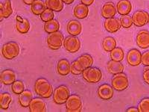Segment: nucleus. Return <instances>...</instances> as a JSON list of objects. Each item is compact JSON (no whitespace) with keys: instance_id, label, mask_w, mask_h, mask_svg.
<instances>
[{"instance_id":"obj_1","label":"nucleus","mask_w":149,"mask_h":112,"mask_svg":"<svg viewBox=\"0 0 149 112\" xmlns=\"http://www.w3.org/2000/svg\"><path fill=\"white\" fill-rule=\"evenodd\" d=\"M93 64V58L88 54L81 55L78 59L74 61L71 64V73L74 75H80L84 70L91 67Z\"/></svg>"},{"instance_id":"obj_2","label":"nucleus","mask_w":149,"mask_h":112,"mask_svg":"<svg viewBox=\"0 0 149 112\" xmlns=\"http://www.w3.org/2000/svg\"><path fill=\"white\" fill-rule=\"evenodd\" d=\"M34 90L37 95L42 98L48 99L53 94L52 86L48 82V80L43 78H40L36 81Z\"/></svg>"},{"instance_id":"obj_3","label":"nucleus","mask_w":149,"mask_h":112,"mask_svg":"<svg viewBox=\"0 0 149 112\" xmlns=\"http://www.w3.org/2000/svg\"><path fill=\"white\" fill-rule=\"evenodd\" d=\"M20 52V48L17 43L14 41L6 43L2 48V54L5 58L12 60L19 55Z\"/></svg>"},{"instance_id":"obj_4","label":"nucleus","mask_w":149,"mask_h":112,"mask_svg":"<svg viewBox=\"0 0 149 112\" xmlns=\"http://www.w3.org/2000/svg\"><path fill=\"white\" fill-rule=\"evenodd\" d=\"M83 78L87 82L91 84H96L101 81L102 78V73L99 69L96 67H89L84 70Z\"/></svg>"},{"instance_id":"obj_5","label":"nucleus","mask_w":149,"mask_h":112,"mask_svg":"<svg viewBox=\"0 0 149 112\" xmlns=\"http://www.w3.org/2000/svg\"><path fill=\"white\" fill-rule=\"evenodd\" d=\"M70 96V89L65 85H61L54 90L53 100L56 104H58V105L64 104L66 102Z\"/></svg>"},{"instance_id":"obj_6","label":"nucleus","mask_w":149,"mask_h":112,"mask_svg":"<svg viewBox=\"0 0 149 112\" xmlns=\"http://www.w3.org/2000/svg\"><path fill=\"white\" fill-rule=\"evenodd\" d=\"M46 41H47L48 46L50 49L53 50H57L63 46L64 37H63V34L58 31V32L49 34L46 39Z\"/></svg>"},{"instance_id":"obj_7","label":"nucleus","mask_w":149,"mask_h":112,"mask_svg":"<svg viewBox=\"0 0 149 112\" xmlns=\"http://www.w3.org/2000/svg\"><path fill=\"white\" fill-rule=\"evenodd\" d=\"M129 85L128 78L125 73H121L115 75L112 79V86L118 91H122L127 88Z\"/></svg>"},{"instance_id":"obj_8","label":"nucleus","mask_w":149,"mask_h":112,"mask_svg":"<svg viewBox=\"0 0 149 112\" xmlns=\"http://www.w3.org/2000/svg\"><path fill=\"white\" fill-rule=\"evenodd\" d=\"M66 111L69 112H80L82 110L81 99L78 95H70L66 102Z\"/></svg>"},{"instance_id":"obj_9","label":"nucleus","mask_w":149,"mask_h":112,"mask_svg":"<svg viewBox=\"0 0 149 112\" xmlns=\"http://www.w3.org/2000/svg\"><path fill=\"white\" fill-rule=\"evenodd\" d=\"M63 46L66 51L70 53L78 52L81 48V42L76 36H69L63 41Z\"/></svg>"},{"instance_id":"obj_10","label":"nucleus","mask_w":149,"mask_h":112,"mask_svg":"<svg viewBox=\"0 0 149 112\" xmlns=\"http://www.w3.org/2000/svg\"><path fill=\"white\" fill-rule=\"evenodd\" d=\"M148 13L146 11H143V10H137L132 16L133 23L138 27H142V26L148 24Z\"/></svg>"},{"instance_id":"obj_11","label":"nucleus","mask_w":149,"mask_h":112,"mask_svg":"<svg viewBox=\"0 0 149 112\" xmlns=\"http://www.w3.org/2000/svg\"><path fill=\"white\" fill-rule=\"evenodd\" d=\"M127 61L130 66H139L142 63V53L138 49H131L127 54Z\"/></svg>"},{"instance_id":"obj_12","label":"nucleus","mask_w":149,"mask_h":112,"mask_svg":"<svg viewBox=\"0 0 149 112\" xmlns=\"http://www.w3.org/2000/svg\"><path fill=\"white\" fill-rule=\"evenodd\" d=\"M97 93L99 98L104 100H108L113 98L114 94L113 88L107 84H104L98 88Z\"/></svg>"},{"instance_id":"obj_13","label":"nucleus","mask_w":149,"mask_h":112,"mask_svg":"<svg viewBox=\"0 0 149 112\" xmlns=\"http://www.w3.org/2000/svg\"><path fill=\"white\" fill-rule=\"evenodd\" d=\"M104 26L108 32L114 33L118 32L121 29L122 25L119 20L111 17V18H107L105 20L104 22Z\"/></svg>"},{"instance_id":"obj_14","label":"nucleus","mask_w":149,"mask_h":112,"mask_svg":"<svg viewBox=\"0 0 149 112\" xmlns=\"http://www.w3.org/2000/svg\"><path fill=\"white\" fill-rule=\"evenodd\" d=\"M136 43L142 49L149 48V32L147 30H141L136 36Z\"/></svg>"},{"instance_id":"obj_15","label":"nucleus","mask_w":149,"mask_h":112,"mask_svg":"<svg viewBox=\"0 0 149 112\" xmlns=\"http://www.w3.org/2000/svg\"><path fill=\"white\" fill-rule=\"evenodd\" d=\"M31 112H45L46 111V105L40 98L32 99L29 105Z\"/></svg>"},{"instance_id":"obj_16","label":"nucleus","mask_w":149,"mask_h":112,"mask_svg":"<svg viewBox=\"0 0 149 112\" xmlns=\"http://www.w3.org/2000/svg\"><path fill=\"white\" fill-rule=\"evenodd\" d=\"M16 28L17 30L21 34H26L30 29V23L27 19L23 18L20 16L16 17Z\"/></svg>"},{"instance_id":"obj_17","label":"nucleus","mask_w":149,"mask_h":112,"mask_svg":"<svg viewBox=\"0 0 149 112\" xmlns=\"http://www.w3.org/2000/svg\"><path fill=\"white\" fill-rule=\"evenodd\" d=\"M116 6L113 2H107L103 5L102 8V15L104 18H111L116 14Z\"/></svg>"},{"instance_id":"obj_18","label":"nucleus","mask_w":149,"mask_h":112,"mask_svg":"<svg viewBox=\"0 0 149 112\" xmlns=\"http://www.w3.org/2000/svg\"><path fill=\"white\" fill-rule=\"evenodd\" d=\"M117 12L122 16L127 15L132 10V4L128 0H120L116 5Z\"/></svg>"},{"instance_id":"obj_19","label":"nucleus","mask_w":149,"mask_h":112,"mask_svg":"<svg viewBox=\"0 0 149 112\" xmlns=\"http://www.w3.org/2000/svg\"><path fill=\"white\" fill-rule=\"evenodd\" d=\"M0 79L2 84L5 85H12L15 82L16 74L13 70H5L1 73Z\"/></svg>"},{"instance_id":"obj_20","label":"nucleus","mask_w":149,"mask_h":112,"mask_svg":"<svg viewBox=\"0 0 149 112\" xmlns=\"http://www.w3.org/2000/svg\"><path fill=\"white\" fill-rule=\"evenodd\" d=\"M82 26L81 22L78 20H73L67 23V32L72 36H78L81 34Z\"/></svg>"},{"instance_id":"obj_21","label":"nucleus","mask_w":149,"mask_h":112,"mask_svg":"<svg viewBox=\"0 0 149 112\" xmlns=\"http://www.w3.org/2000/svg\"><path fill=\"white\" fill-rule=\"evenodd\" d=\"M57 72L61 76H67L71 73V65L66 59H61L57 65Z\"/></svg>"},{"instance_id":"obj_22","label":"nucleus","mask_w":149,"mask_h":112,"mask_svg":"<svg viewBox=\"0 0 149 112\" xmlns=\"http://www.w3.org/2000/svg\"><path fill=\"white\" fill-rule=\"evenodd\" d=\"M107 70L113 75H116L124 71V65L119 61H115L111 60L107 63Z\"/></svg>"},{"instance_id":"obj_23","label":"nucleus","mask_w":149,"mask_h":112,"mask_svg":"<svg viewBox=\"0 0 149 112\" xmlns=\"http://www.w3.org/2000/svg\"><path fill=\"white\" fill-rule=\"evenodd\" d=\"M32 93L30 90H24L19 96V102L22 107L28 108L32 100Z\"/></svg>"},{"instance_id":"obj_24","label":"nucleus","mask_w":149,"mask_h":112,"mask_svg":"<svg viewBox=\"0 0 149 112\" xmlns=\"http://www.w3.org/2000/svg\"><path fill=\"white\" fill-rule=\"evenodd\" d=\"M74 15L78 19H85L89 14L88 6L84 4H78L74 8Z\"/></svg>"},{"instance_id":"obj_25","label":"nucleus","mask_w":149,"mask_h":112,"mask_svg":"<svg viewBox=\"0 0 149 112\" xmlns=\"http://www.w3.org/2000/svg\"><path fill=\"white\" fill-rule=\"evenodd\" d=\"M0 8H1V20H2V19L4 18H8L13 14V9L10 0H5L3 3H1Z\"/></svg>"},{"instance_id":"obj_26","label":"nucleus","mask_w":149,"mask_h":112,"mask_svg":"<svg viewBox=\"0 0 149 112\" xmlns=\"http://www.w3.org/2000/svg\"><path fill=\"white\" fill-rule=\"evenodd\" d=\"M47 8L46 3L42 0H36L35 2L31 5V10L35 15H40L42 12Z\"/></svg>"},{"instance_id":"obj_27","label":"nucleus","mask_w":149,"mask_h":112,"mask_svg":"<svg viewBox=\"0 0 149 112\" xmlns=\"http://www.w3.org/2000/svg\"><path fill=\"white\" fill-rule=\"evenodd\" d=\"M46 5L53 11L60 12L63 8V2L62 0H46Z\"/></svg>"},{"instance_id":"obj_28","label":"nucleus","mask_w":149,"mask_h":112,"mask_svg":"<svg viewBox=\"0 0 149 112\" xmlns=\"http://www.w3.org/2000/svg\"><path fill=\"white\" fill-rule=\"evenodd\" d=\"M60 29V24L58 20H56L54 19L50 21L45 22L44 24V30L46 33L52 34V33L58 32Z\"/></svg>"},{"instance_id":"obj_29","label":"nucleus","mask_w":149,"mask_h":112,"mask_svg":"<svg viewBox=\"0 0 149 112\" xmlns=\"http://www.w3.org/2000/svg\"><path fill=\"white\" fill-rule=\"evenodd\" d=\"M102 46L106 52H111L116 47V41L112 37H107L102 41Z\"/></svg>"},{"instance_id":"obj_30","label":"nucleus","mask_w":149,"mask_h":112,"mask_svg":"<svg viewBox=\"0 0 149 112\" xmlns=\"http://www.w3.org/2000/svg\"><path fill=\"white\" fill-rule=\"evenodd\" d=\"M124 57H125V53L123 49L120 47H116L110 52V58L115 61L121 62L124 59Z\"/></svg>"},{"instance_id":"obj_31","label":"nucleus","mask_w":149,"mask_h":112,"mask_svg":"<svg viewBox=\"0 0 149 112\" xmlns=\"http://www.w3.org/2000/svg\"><path fill=\"white\" fill-rule=\"evenodd\" d=\"M11 101V96L8 93H1V95H0V108L2 109H8Z\"/></svg>"},{"instance_id":"obj_32","label":"nucleus","mask_w":149,"mask_h":112,"mask_svg":"<svg viewBox=\"0 0 149 112\" xmlns=\"http://www.w3.org/2000/svg\"><path fill=\"white\" fill-rule=\"evenodd\" d=\"M11 90L15 94L19 95L25 90V85L22 81H15L11 85Z\"/></svg>"},{"instance_id":"obj_33","label":"nucleus","mask_w":149,"mask_h":112,"mask_svg":"<svg viewBox=\"0 0 149 112\" xmlns=\"http://www.w3.org/2000/svg\"><path fill=\"white\" fill-rule=\"evenodd\" d=\"M54 11L49 8H46V10L40 14V19L42 20V21H43V22H45L52 20L54 19Z\"/></svg>"},{"instance_id":"obj_34","label":"nucleus","mask_w":149,"mask_h":112,"mask_svg":"<svg viewBox=\"0 0 149 112\" xmlns=\"http://www.w3.org/2000/svg\"><path fill=\"white\" fill-rule=\"evenodd\" d=\"M120 22L123 28H125V29H129V28L131 27L133 24H134L133 23L132 17L127 15L122 16L120 18Z\"/></svg>"},{"instance_id":"obj_35","label":"nucleus","mask_w":149,"mask_h":112,"mask_svg":"<svg viewBox=\"0 0 149 112\" xmlns=\"http://www.w3.org/2000/svg\"><path fill=\"white\" fill-rule=\"evenodd\" d=\"M138 110L139 112H149V98H145L139 103Z\"/></svg>"},{"instance_id":"obj_36","label":"nucleus","mask_w":149,"mask_h":112,"mask_svg":"<svg viewBox=\"0 0 149 112\" xmlns=\"http://www.w3.org/2000/svg\"><path fill=\"white\" fill-rule=\"evenodd\" d=\"M142 64L144 66H149V51L142 54Z\"/></svg>"},{"instance_id":"obj_37","label":"nucleus","mask_w":149,"mask_h":112,"mask_svg":"<svg viewBox=\"0 0 149 112\" xmlns=\"http://www.w3.org/2000/svg\"><path fill=\"white\" fill-rule=\"evenodd\" d=\"M143 80L146 84L149 85V66H147L143 72Z\"/></svg>"},{"instance_id":"obj_38","label":"nucleus","mask_w":149,"mask_h":112,"mask_svg":"<svg viewBox=\"0 0 149 112\" xmlns=\"http://www.w3.org/2000/svg\"><path fill=\"white\" fill-rule=\"evenodd\" d=\"M81 2L82 4L86 5V6H90L93 3L94 0H81Z\"/></svg>"},{"instance_id":"obj_39","label":"nucleus","mask_w":149,"mask_h":112,"mask_svg":"<svg viewBox=\"0 0 149 112\" xmlns=\"http://www.w3.org/2000/svg\"><path fill=\"white\" fill-rule=\"evenodd\" d=\"M36 0H22V2L28 5H31Z\"/></svg>"},{"instance_id":"obj_40","label":"nucleus","mask_w":149,"mask_h":112,"mask_svg":"<svg viewBox=\"0 0 149 112\" xmlns=\"http://www.w3.org/2000/svg\"><path fill=\"white\" fill-rule=\"evenodd\" d=\"M127 112H138L139 111V110H138V108H128L127 110Z\"/></svg>"},{"instance_id":"obj_41","label":"nucleus","mask_w":149,"mask_h":112,"mask_svg":"<svg viewBox=\"0 0 149 112\" xmlns=\"http://www.w3.org/2000/svg\"><path fill=\"white\" fill-rule=\"evenodd\" d=\"M63 2V3L66 4V5H70V4H72L74 0H62Z\"/></svg>"},{"instance_id":"obj_42","label":"nucleus","mask_w":149,"mask_h":112,"mask_svg":"<svg viewBox=\"0 0 149 112\" xmlns=\"http://www.w3.org/2000/svg\"><path fill=\"white\" fill-rule=\"evenodd\" d=\"M148 22H149V20H148Z\"/></svg>"}]
</instances>
